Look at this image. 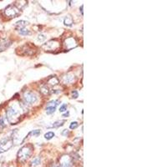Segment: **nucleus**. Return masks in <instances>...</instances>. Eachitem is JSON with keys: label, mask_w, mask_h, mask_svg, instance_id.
I'll use <instances>...</instances> for the list:
<instances>
[{"label": "nucleus", "mask_w": 167, "mask_h": 167, "mask_svg": "<svg viewBox=\"0 0 167 167\" xmlns=\"http://www.w3.org/2000/svg\"><path fill=\"white\" fill-rule=\"evenodd\" d=\"M21 115V110L16 106H10L6 110V116L8 120L11 124H15L20 120L19 116Z\"/></svg>", "instance_id": "f257e3e1"}, {"label": "nucleus", "mask_w": 167, "mask_h": 167, "mask_svg": "<svg viewBox=\"0 0 167 167\" xmlns=\"http://www.w3.org/2000/svg\"><path fill=\"white\" fill-rule=\"evenodd\" d=\"M33 152V145H27L23 146L18 153V160L20 162H24L31 156Z\"/></svg>", "instance_id": "f03ea898"}, {"label": "nucleus", "mask_w": 167, "mask_h": 167, "mask_svg": "<svg viewBox=\"0 0 167 167\" xmlns=\"http://www.w3.org/2000/svg\"><path fill=\"white\" fill-rule=\"evenodd\" d=\"M14 145L12 138H4L0 140V153H3L8 151Z\"/></svg>", "instance_id": "7ed1b4c3"}, {"label": "nucleus", "mask_w": 167, "mask_h": 167, "mask_svg": "<svg viewBox=\"0 0 167 167\" xmlns=\"http://www.w3.org/2000/svg\"><path fill=\"white\" fill-rule=\"evenodd\" d=\"M4 14L9 18H16L17 16L20 14V10L14 4L8 5L4 10Z\"/></svg>", "instance_id": "20e7f679"}, {"label": "nucleus", "mask_w": 167, "mask_h": 167, "mask_svg": "<svg viewBox=\"0 0 167 167\" xmlns=\"http://www.w3.org/2000/svg\"><path fill=\"white\" fill-rule=\"evenodd\" d=\"M23 100H24L25 103L29 104H33L38 100V98H37L36 95H34L33 92L26 91L23 94Z\"/></svg>", "instance_id": "39448f33"}, {"label": "nucleus", "mask_w": 167, "mask_h": 167, "mask_svg": "<svg viewBox=\"0 0 167 167\" xmlns=\"http://www.w3.org/2000/svg\"><path fill=\"white\" fill-rule=\"evenodd\" d=\"M74 80H75V76L74 74H69V73L63 75V77H62V81L65 85L72 84Z\"/></svg>", "instance_id": "423d86ee"}, {"label": "nucleus", "mask_w": 167, "mask_h": 167, "mask_svg": "<svg viewBox=\"0 0 167 167\" xmlns=\"http://www.w3.org/2000/svg\"><path fill=\"white\" fill-rule=\"evenodd\" d=\"M60 167H71V161L69 156L65 155L62 157V160L60 162Z\"/></svg>", "instance_id": "0eeeda50"}, {"label": "nucleus", "mask_w": 167, "mask_h": 167, "mask_svg": "<svg viewBox=\"0 0 167 167\" xmlns=\"http://www.w3.org/2000/svg\"><path fill=\"white\" fill-rule=\"evenodd\" d=\"M10 43L7 39H0V51H3L10 45Z\"/></svg>", "instance_id": "6e6552de"}, {"label": "nucleus", "mask_w": 167, "mask_h": 167, "mask_svg": "<svg viewBox=\"0 0 167 167\" xmlns=\"http://www.w3.org/2000/svg\"><path fill=\"white\" fill-rule=\"evenodd\" d=\"M29 24V23L27 22V21H24V20H20V21H18V22H16L15 23V25H16V27H18L19 29H23L26 25H28Z\"/></svg>", "instance_id": "1a4fd4ad"}, {"label": "nucleus", "mask_w": 167, "mask_h": 167, "mask_svg": "<svg viewBox=\"0 0 167 167\" xmlns=\"http://www.w3.org/2000/svg\"><path fill=\"white\" fill-rule=\"evenodd\" d=\"M73 23H74V21H73L72 17L70 15L67 16L65 19V20H64V23L65 24L66 26H71L73 24Z\"/></svg>", "instance_id": "9d476101"}, {"label": "nucleus", "mask_w": 167, "mask_h": 167, "mask_svg": "<svg viewBox=\"0 0 167 167\" xmlns=\"http://www.w3.org/2000/svg\"><path fill=\"white\" fill-rule=\"evenodd\" d=\"M58 82H59V80H58V78H56V77H52L50 78L49 81H48V83L51 85H57L58 84Z\"/></svg>", "instance_id": "9b49d317"}, {"label": "nucleus", "mask_w": 167, "mask_h": 167, "mask_svg": "<svg viewBox=\"0 0 167 167\" xmlns=\"http://www.w3.org/2000/svg\"><path fill=\"white\" fill-rule=\"evenodd\" d=\"M19 34L20 35H30L31 34V32L29 31V29H19Z\"/></svg>", "instance_id": "f8f14e48"}, {"label": "nucleus", "mask_w": 167, "mask_h": 167, "mask_svg": "<svg viewBox=\"0 0 167 167\" xmlns=\"http://www.w3.org/2000/svg\"><path fill=\"white\" fill-rule=\"evenodd\" d=\"M40 163H41V160H40V158L39 157H36V158H34V160H32V162H31V166H39L40 165Z\"/></svg>", "instance_id": "ddd939ff"}, {"label": "nucleus", "mask_w": 167, "mask_h": 167, "mask_svg": "<svg viewBox=\"0 0 167 167\" xmlns=\"http://www.w3.org/2000/svg\"><path fill=\"white\" fill-rule=\"evenodd\" d=\"M40 92L44 95H49V88H48L47 85H44V86H42L41 89H40Z\"/></svg>", "instance_id": "4468645a"}, {"label": "nucleus", "mask_w": 167, "mask_h": 167, "mask_svg": "<svg viewBox=\"0 0 167 167\" xmlns=\"http://www.w3.org/2000/svg\"><path fill=\"white\" fill-rule=\"evenodd\" d=\"M55 109H56L55 107H53V106H47V108H46V113H47V115H52V114L54 113Z\"/></svg>", "instance_id": "2eb2a0df"}, {"label": "nucleus", "mask_w": 167, "mask_h": 167, "mask_svg": "<svg viewBox=\"0 0 167 167\" xmlns=\"http://www.w3.org/2000/svg\"><path fill=\"white\" fill-rule=\"evenodd\" d=\"M54 137V133L52 132V131H49V132H47L45 135H44V138L46 140H51L52 138Z\"/></svg>", "instance_id": "dca6fc26"}, {"label": "nucleus", "mask_w": 167, "mask_h": 167, "mask_svg": "<svg viewBox=\"0 0 167 167\" xmlns=\"http://www.w3.org/2000/svg\"><path fill=\"white\" fill-rule=\"evenodd\" d=\"M65 120H61V121H57V122H55V123H54L53 124V126L52 127H54V128H58L59 126H62L64 123H65Z\"/></svg>", "instance_id": "f3484780"}, {"label": "nucleus", "mask_w": 167, "mask_h": 167, "mask_svg": "<svg viewBox=\"0 0 167 167\" xmlns=\"http://www.w3.org/2000/svg\"><path fill=\"white\" fill-rule=\"evenodd\" d=\"M79 126V124L78 122H76V121H74L72 123L70 124V125H69V128L71 129V130H75L77 127Z\"/></svg>", "instance_id": "a211bd4d"}, {"label": "nucleus", "mask_w": 167, "mask_h": 167, "mask_svg": "<svg viewBox=\"0 0 167 167\" xmlns=\"http://www.w3.org/2000/svg\"><path fill=\"white\" fill-rule=\"evenodd\" d=\"M58 104V100H53V101H50L49 104H48V106H53V107H55Z\"/></svg>", "instance_id": "6ab92c4d"}, {"label": "nucleus", "mask_w": 167, "mask_h": 167, "mask_svg": "<svg viewBox=\"0 0 167 167\" xmlns=\"http://www.w3.org/2000/svg\"><path fill=\"white\" fill-rule=\"evenodd\" d=\"M40 133H41V131H39V130H35V131H33L32 132H30L29 134V135H34V136H38V135H40Z\"/></svg>", "instance_id": "aec40b11"}, {"label": "nucleus", "mask_w": 167, "mask_h": 167, "mask_svg": "<svg viewBox=\"0 0 167 167\" xmlns=\"http://www.w3.org/2000/svg\"><path fill=\"white\" fill-rule=\"evenodd\" d=\"M66 110H67V104H62V105L60 106V108H59V111H60V112H65Z\"/></svg>", "instance_id": "412c9836"}, {"label": "nucleus", "mask_w": 167, "mask_h": 167, "mask_svg": "<svg viewBox=\"0 0 167 167\" xmlns=\"http://www.w3.org/2000/svg\"><path fill=\"white\" fill-rule=\"evenodd\" d=\"M79 97V94H78V92L76 91V90H74L72 91V98L74 99H76V98H78Z\"/></svg>", "instance_id": "4be33fe9"}, {"label": "nucleus", "mask_w": 167, "mask_h": 167, "mask_svg": "<svg viewBox=\"0 0 167 167\" xmlns=\"http://www.w3.org/2000/svg\"><path fill=\"white\" fill-rule=\"evenodd\" d=\"M5 127V124H4V121H3V119L0 118V129H3Z\"/></svg>", "instance_id": "5701e85b"}, {"label": "nucleus", "mask_w": 167, "mask_h": 167, "mask_svg": "<svg viewBox=\"0 0 167 167\" xmlns=\"http://www.w3.org/2000/svg\"><path fill=\"white\" fill-rule=\"evenodd\" d=\"M44 39H45V37H44V35H43V34H39L38 37V40L40 41V42L44 41Z\"/></svg>", "instance_id": "b1692460"}, {"label": "nucleus", "mask_w": 167, "mask_h": 167, "mask_svg": "<svg viewBox=\"0 0 167 167\" xmlns=\"http://www.w3.org/2000/svg\"><path fill=\"white\" fill-rule=\"evenodd\" d=\"M69 134V131H68V130H65V131L62 132V135H66V136H67Z\"/></svg>", "instance_id": "393cba45"}, {"label": "nucleus", "mask_w": 167, "mask_h": 167, "mask_svg": "<svg viewBox=\"0 0 167 167\" xmlns=\"http://www.w3.org/2000/svg\"><path fill=\"white\" fill-rule=\"evenodd\" d=\"M83 8H84V5H81V8H80V11L81 12V14L83 15Z\"/></svg>", "instance_id": "a878e982"}, {"label": "nucleus", "mask_w": 167, "mask_h": 167, "mask_svg": "<svg viewBox=\"0 0 167 167\" xmlns=\"http://www.w3.org/2000/svg\"><path fill=\"white\" fill-rule=\"evenodd\" d=\"M69 112H67V113H65V114H64V115H63V117H68L69 116Z\"/></svg>", "instance_id": "bb28decb"}, {"label": "nucleus", "mask_w": 167, "mask_h": 167, "mask_svg": "<svg viewBox=\"0 0 167 167\" xmlns=\"http://www.w3.org/2000/svg\"><path fill=\"white\" fill-rule=\"evenodd\" d=\"M51 167H57V166H56L55 165H53V166H51Z\"/></svg>", "instance_id": "cd10ccee"}]
</instances>
